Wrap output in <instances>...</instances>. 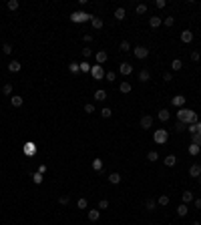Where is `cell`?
<instances>
[{
  "instance_id": "cell-30",
  "label": "cell",
  "mask_w": 201,
  "mask_h": 225,
  "mask_svg": "<svg viewBox=\"0 0 201 225\" xmlns=\"http://www.w3.org/2000/svg\"><path fill=\"white\" fill-rule=\"evenodd\" d=\"M68 70H71V73H79V70H80V66H79V62H75V61H71V62H68Z\"/></svg>"
},
{
  "instance_id": "cell-28",
  "label": "cell",
  "mask_w": 201,
  "mask_h": 225,
  "mask_svg": "<svg viewBox=\"0 0 201 225\" xmlns=\"http://www.w3.org/2000/svg\"><path fill=\"white\" fill-rule=\"evenodd\" d=\"M125 14H127L125 8H117V10H115V18L117 20H125Z\"/></svg>"
},
{
  "instance_id": "cell-46",
  "label": "cell",
  "mask_w": 201,
  "mask_h": 225,
  "mask_svg": "<svg viewBox=\"0 0 201 225\" xmlns=\"http://www.w3.org/2000/svg\"><path fill=\"white\" fill-rule=\"evenodd\" d=\"M173 24H175L173 16H165V26H173Z\"/></svg>"
},
{
  "instance_id": "cell-55",
  "label": "cell",
  "mask_w": 201,
  "mask_h": 225,
  "mask_svg": "<svg viewBox=\"0 0 201 225\" xmlns=\"http://www.w3.org/2000/svg\"><path fill=\"white\" fill-rule=\"evenodd\" d=\"M83 40H85V42H93V34H85Z\"/></svg>"
},
{
  "instance_id": "cell-21",
  "label": "cell",
  "mask_w": 201,
  "mask_h": 225,
  "mask_svg": "<svg viewBox=\"0 0 201 225\" xmlns=\"http://www.w3.org/2000/svg\"><path fill=\"white\" fill-rule=\"evenodd\" d=\"M109 183L119 185V183H121V175H119V173H111V175H109Z\"/></svg>"
},
{
  "instance_id": "cell-1",
  "label": "cell",
  "mask_w": 201,
  "mask_h": 225,
  "mask_svg": "<svg viewBox=\"0 0 201 225\" xmlns=\"http://www.w3.org/2000/svg\"><path fill=\"white\" fill-rule=\"evenodd\" d=\"M177 121H181V123H197V115H195V111H191V109H185V107H181L177 111Z\"/></svg>"
},
{
  "instance_id": "cell-23",
  "label": "cell",
  "mask_w": 201,
  "mask_h": 225,
  "mask_svg": "<svg viewBox=\"0 0 201 225\" xmlns=\"http://www.w3.org/2000/svg\"><path fill=\"white\" fill-rule=\"evenodd\" d=\"M175 163H177V157L175 155H167L165 157V165H167V167H175Z\"/></svg>"
},
{
  "instance_id": "cell-37",
  "label": "cell",
  "mask_w": 201,
  "mask_h": 225,
  "mask_svg": "<svg viewBox=\"0 0 201 225\" xmlns=\"http://www.w3.org/2000/svg\"><path fill=\"white\" fill-rule=\"evenodd\" d=\"M8 10H18V0H8Z\"/></svg>"
},
{
  "instance_id": "cell-42",
  "label": "cell",
  "mask_w": 201,
  "mask_h": 225,
  "mask_svg": "<svg viewBox=\"0 0 201 225\" xmlns=\"http://www.w3.org/2000/svg\"><path fill=\"white\" fill-rule=\"evenodd\" d=\"M76 205H79V209H87L89 203H87V199H79V201H76Z\"/></svg>"
},
{
  "instance_id": "cell-59",
  "label": "cell",
  "mask_w": 201,
  "mask_h": 225,
  "mask_svg": "<svg viewBox=\"0 0 201 225\" xmlns=\"http://www.w3.org/2000/svg\"><path fill=\"white\" fill-rule=\"evenodd\" d=\"M197 181H199V185H201V175H199V177H197Z\"/></svg>"
},
{
  "instance_id": "cell-51",
  "label": "cell",
  "mask_w": 201,
  "mask_h": 225,
  "mask_svg": "<svg viewBox=\"0 0 201 225\" xmlns=\"http://www.w3.org/2000/svg\"><path fill=\"white\" fill-rule=\"evenodd\" d=\"M163 80H165V83L173 80V73H163Z\"/></svg>"
},
{
  "instance_id": "cell-44",
  "label": "cell",
  "mask_w": 201,
  "mask_h": 225,
  "mask_svg": "<svg viewBox=\"0 0 201 225\" xmlns=\"http://www.w3.org/2000/svg\"><path fill=\"white\" fill-rule=\"evenodd\" d=\"M101 209H109V201H107V199H101L99 201V211Z\"/></svg>"
},
{
  "instance_id": "cell-13",
  "label": "cell",
  "mask_w": 201,
  "mask_h": 225,
  "mask_svg": "<svg viewBox=\"0 0 201 225\" xmlns=\"http://www.w3.org/2000/svg\"><path fill=\"white\" fill-rule=\"evenodd\" d=\"M20 66H22V65H20V61H10V62H8V70H10V73H18Z\"/></svg>"
},
{
  "instance_id": "cell-33",
  "label": "cell",
  "mask_w": 201,
  "mask_h": 225,
  "mask_svg": "<svg viewBox=\"0 0 201 225\" xmlns=\"http://www.w3.org/2000/svg\"><path fill=\"white\" fill-rule=\"evenodd\" d=\"M157 203H159V205H163V207H167L169 205V197H167V195H161V197L157 199Z\"/></svg>"
},
{
  "instance_id": "cell-11",
  "label": "cell",
  "mask_w": 201,
  "mask_h": 225,
  "mask_svg": "<svg viewBox=\"0 0 201 225\" xmlns=\"http://www.w3.org/2000/svg\"><path fill=\"white\" fill-rule=\"evenodd\" d=\"M191 40H193V32H191V30H183V32H181V42L189 44Z\"/></svg>"
},
{
  "instance_id": "cell-4",
  "label": "cell",
  "mask_w": 201,
  "mask_h": 225,
  "mask_svg": "<svg viewBox=\"0 0 201 225\" xmlns=\"http://www.w3.org/2000/svg\"><path fill=\"white\" fill-rule=\"evenodd\" d=\"M91 74H93V79H95V80H103L107 73L103 70L101 65H93V66H91Z\"/></svg>"
},
{
  "instance_id": "cell-31",
  "label": "cell",
  "mask_w": 201,
  "mask_h": 225,
  "mask_svg": "<svg viewBox=\"0 0 201 225\" xmlns=\"http://www.w3.org/2000/svg\"><path fill=\"white\" fill-rule=\"evenodd\" d=\"M34 151H36V147H34V143H26V147H24V153H26V155H32Z\"/></svg>"
},
{
  "instance_id": "cell-22",
  "label": "cell",
  "mask_w": 201,
  "mask_h": 225,
  "mask_svg": "<svg viewBox=\"0 0 201 225\" xmlns=\"http://www.w3.org/2000/svg\"><path fill=\"white\" fill-rule=\"evenodd\" d=\"M119 91H121L123 95L131 92V83H127V80H125V83H121V84H119Z\"/></svg>"
},
{
  "instance_id": "cell-2",
  "label": "cell",
  "mask_w": 201,
  "mask_h": 225,
  "mask_svg": "<svg viewBox=\"0 0 201 225\" xmlns=\"http://www.w3.org/2000/svg\"><path fill=\"white\" fill-rule=\"evenodd\" d=\"M153 139H155L157 145H165V143L169 141V133H167L165 129H157L155 135H153Z\"/></svg>"
},
{
  "instance_id": "cell-29",
  "label": "cell",
  "mask_w": 201,
  "mask_h": 225,
  "mask_svg": "<svg viewBox=\"0 0 201 225\" xmlns=\"http://www.w3.org/2000/svg\"><path fill=\"white\" fill-rule=\"evenodd\" d=\"M119 48H121L123 52H129V50H131V42H129V40H121V44H119Z\"/></svg>"
},
{
  "instance_id": "cell-18",
  "label": "cell",
  "mask_w": 201,
  "mask_h": 225,
  "mask_svg": "<svg viewBox=\"0 0 201 225\" xmlns=\"http://www.w3.org/2000/svg\"><path fill=\"white\" fill-rule=\"evenodd\" d=\"M93 97H95V101H99V103H101V101H105V99H107V91L99 88V91H95V95H93Z\"/></svg>"
},
{
  "instance_id": "cell-58",
  "label": "cell",
  "mask_w": 201,
  "mask_h": 225,
  "mask_svg": "<svg viewBox=\"0 0 201 225\" xmlns=\"http://www.w3.org/2000/svg\"><path fill=\"white\" fill-rule=\"evenodd\" d=\"M191 225H201V223H199V221H193V223H191Z\"/></svg>"
},
{
  "instance_id": "cell-17",
  "label": "cell",
  "mask_w": 201,
  "mask_h": 225,
  "mask_svg": "<svg viewBox=\"0 0 201 225\" xmlns=\"http://www.w3.org/2000/svg\"><path fill=\"white\" fill-rule=\"evenodd\" d=\"M181 199H183V203H185V205H187V203H191V201H193V193H191V191H183V195H181Z\"/></svg>"
},
{
  "instance_id": "cell-38",
  "label": "cell",
  "mask_w": 201,
  "mask_h": 225,
  "mask_svg": "<svg viewBox=\"0 0 201 225\" xmlns=\"http://www.w3.org/2000/svg\"><path fill=\"white\" fill-rule=\"evenodd\" d=\"M135 12H137V14H145V12H147V6H145V4H137Z\"/></svg>"
},
{
  "instance_id": "cell-54",
  "label": "cell",
  "mask_w": 201,
  "mask_h": 225,
  "mask_svg": "<svg viewBox=\"0 0 201 225\" xmlns=\"http://www.w3.org/2000/svg\"><path fill=\"white\" fill-rule=\"evenodd\" d=\"M105 79L109 80V83H113V80H115V73H113V70H111V73H107V74H105Z\"/></svg>"
},
{
  "instance_id": "cell-8",
  "label": "cell",
  "mask_w": 201,
  "mask_h": 225,
  "mask_svg": "<svg viewBox=\"0 0 201 225\" xmlns=\"http://www.w3.org/2000/svg\"><path fill=\"white\" fill-rule=\"evenodd\" d=\"M171 103H173V107L181 109L183 105H185V97H183V95H177V97H173V99H171Z\"/></svg>"
},
{
  "instance_id": "cell-24",
  "label": "cell",
  "mask_w": 201,
  "mask_h": 225,
  "mask_svg": "<svg viewBox=\"0 0 201 225\" xmlns=\"http://www.w3.org/2000/svg\"><path fill=\"white\" fill-rule=\"evenodd\" d=\"M10 103H12V107H16V109H18V107H22L24 99H22V97H12V99H10Z\"/></svg>"
},
{
  "instance_id": "cell-52",
  "label": "cell",
  "mask_w": 201,
  "mask_h": 225,
  "mask_svg": "<svg viewBox=\"0 0 201 225\" xmlns=\"http://www.w3.org/2000/svg\"><path fill=\"white\" fill-rule=\"evenodd\" d=\"M199 58H201V54L197 52V50H193V52H191V61H195V62H197Z\"/></svg>"
},
{
  "instance_id": "cell-19",
  "label": "cell",
  "mask_w": 201,
  "mask_h": 225,
  "mask_svg": "<svg viewBox=\"0 0 201 225\" xmlns=\"http://www.w3.org/2000/svg\"><path fill=\"white\" fill-rule=\"evenodd\" d=\"M157 117H159V121H163V123H167V121H169V117H171V115H169V111H167V109H161V111H159V115H157Z\"/></svg>"
},
{
  "instance_id": "cell-9",
  "label": "cell",
  "mask_w": 201,
  "mask_h": 225,
  "mask_svg": "<svg viewBox=\"0 0 201 225\" xmlns=\"http://www.w3.org/2000/svg\"><path fill=\"white\" fill-rule=\"evenodd\" d=\"M119 70H121V74H125V76H129L131 73H133V65H129V62H123L121 66H119Z\"/></svg>"
},
{
  "instance_id": "cell-39",
  "label": "cell",
  "mask_w": 201,
  "mask_h": 225,
  "mask_svg": "<svg viewBox=\"0 0 201 225\" xmlns=\"http://www.w3.org/2000/svg\"><path fill=\"white\" fill-rule=\"evenodd\" d=\"M2 92H4V95H12V84L6 83V84L2 87Z\"/></svg>"
},
{
  "instance_id": "cell-6",
  "label": "cell",
  "mask_w": 201,
  "mask_h": 225,
  "mask_svg": "<svg viewBox=\"0 0 201 225\" xmlns=\"http://www.w3.org/2000/svg\"><path fill=\"white\" fill-rule=\"evenodd\" d=\"M139 125H141V129H151L153 117H151V115H143V117H141V121H139Z\"/></svg>"
},
{
  "instance_id": "cell-50",
  "label": "cell",
  "mask_w": 201,
  "mask_h": 225,
  "mask_svg": "<svg viewBox=\"0 0 201 225\" xmlns=\"http://www.w3.org/2000/svg\"><path fill=\"white\" fill-rule=\"evenodd\" d=\"M155 6H157V8H165V6H167V0H157Z\"/></svg>"
},
{
  "instance_id": "cell-45",
  "label": "cell",
  "mask_w": 201,
  "mask_h": 225,
  "mask_svg": "<svg viewBox=\"0 0 201 225\" xmlns=\"http://www.w3.org/2000/svg\"><path fill=\"white\" fill-rule=\"evenodd\" d=\"M197 153H199V147L191 143V145H189V155H197Z\"/></svg>"
},
{
  "instance_id": "cell-32",
  "label": "cell",
  "mask_w": 201,
  "mask_h": 225,
  "mask_svg": "<svg viewBox=\"0 0 201 225\" xmlns=\"http://www.w3.org/2000/svg\"><path fill=\"white\" fill-rule=\"evenodd\" d=\"M181 66H183V62L179 61V58H175V61L171 62V69H173V70H181Z\"/></svg>"
},
{
  "instance_id": "cell-15",
  "label": "cell",
  "mask_w": 201,
  "mask_h": 225,
  "mask_svg": "<svg viewBox=\"0 0 201 225\" xmlns=\"http://www.w3.org/2000/svg\"><path fill=\"white\" fill-rule=\"evenodd\" d=\"M99 217H101V211L99 209H91V211H89V221H99Z\"/></svg>"
},
{
  "instance_id": "cell-48",
  "label": "cell",
  "mask_w": 201,
  "mask_h": 225,
  "mask_svg": "<svg viewBox=\"0 0 201 225\" xmlns=\"http://www.w3.org/2000/svg\"><path fill=\"white\" fill-rule=\"evenodd\" d=\"M187 131H189L191 135H195V133H197V123H191V125H189V129H187Z\"/></svg>"
},
{
  "instance_id": "cell-7",
  "label": "cell",
  "mask_w": 201,
  "mask_h": 225,
  "mask_svg": "<svg viewBox=\"0 0 201 225\" xmlns=\"http://www.w3.org/2000/svg\"><path fill=\"white\" fill-rule=\"evenodd\" d=\"M95 58H97V65H105V62H107V58H109V54H107L105 52V50H99V52H97L95 54Z\"/></svg>"
},
{
  "instance_id": "cell-14",
  "label": "cell",
  "mask_w": 201,
  "mask_h": 225,
  "mask_svg": "<svg viewBox=\"0 0 201 225\" xmlns=\"http://www.w3.org/2000/svg\"><path fill=\"white\" fill-rule=\"evenodd\" d=\"M139 80H141V83H147V80H151V73H149L147 69H143V70L139 73Z\"/></svg>"
},
{
  "instance_id": "cell-3",
  "label": "cell",
  "mask_w": 201,
  "mask_h": 225,
  "mask_svg": "<svg viewBox=\"0 0 201 225\" xmlns=\"http://www.w3.org/2000/svg\"><path fill=\"white\" fill-rule=\"evenodd\" d=\"M91 18H93V16L87 14V12H83V10H76V12H72V14H71L72 22H87V20H91Z\"/></svg>"
},
{
  "instance_id": "cell-36",
  "label": "cell",
  "mask_w": 201,
  "mask_h": 225,
  "mask_svg": "<svg viewBox=\"0 0 201 225\" xmlns=\"http://www.w3.org/2000/svg\"><path fill=\"white\" fill-rule=\"evenodd\" d=\"M191 143H193V145H197V147H201V135L195 133L193 137H191Z\"/></svg>"
},
{
  "instance_id": "cell-25",
  "label": "cell",
  "mask_w": 201,
  "mask_h": 225,
  "mask_svg": "<svg viewBox=\"0 0 201 225\" xmlns=\"http://www.w3.org/2000/svg\"><path fill=\"white\" fill-rule=\"evenodd\" d=\"M155 207H157V201H155V199H147V201H145V209L155 211Z\"/></svg>"
},
{
  "instance_id": "cell-16",
  "label": "cell",
  "mask_w": 201,
  "mask_h": 225,
  "mask_svg": "<svg viewBox=\"0 0 201 225\" xmlns=\"http://www.w3.org/2000/svg\"><path fill=\"white\" fill-rule=\"evenodd\" d=\"M187 213H189V207H187L185 203H181V205L177 207V215H179V217H185Z\"/></svg>"
},
{
  "instance_id": "cell-49",
  "label": "cell",
  "mask_w": 201,
  "mask_h": 225,
  "mask_svg": "<svg viewBox=\"0 0 201 225\" xmlns=\"http://www.w3.org/2000/svg\"><path fill=\"white\" fill-rule=\"evenodd\" d=\"M2 50H4V54H12V46L8 44V42H6V44L2 46Z\"/></svg>"
},
{
  "instance_id": "cell-34",
  "label": "cell",
  "mask_w": 201,
  "mask_h": 225,
  "mask_svg": "<svg viewBox=\"0 0 201 225\" xmlns=\"http://www.w3.org/2000/svg\"><path fill=\"white\" fill-rule=\"evenodd\" d=\"M111 115H113V111H111V109H109V107H105V109H101V117H103V119H109V117H111Z\"/></svg>"
},
{
  "instance_id": "cell-12",
  "label": "cell",
  "mask_w": 201,
  "mask_h": 225,
  "mask_svg": "<svg viewBox=\"0 0 201 225\" xmlns=\"http://www.w3.org/2000/svg\"><path fill=\"white\" fill-rule=\"evenodd\" d=\"M161 24H163V20H161L159 16H151V18H149V26L151 28H159Z\"/></svg>"
},
{
  "instance_id": "cell-20",
  "label": "cell",
  "mask_w": 201,
  "mask_h": 225,
  "mask_svg": "<svg viewBox=\"0 0 201 225\" xmlns=\"http://www.w3.org/2000/svg\"><path fill=\"white\" fill-rule=\"evenodd\" d=\"M91 24H93V28H103V18H101V16H93Z\"/></svg>"
},
{
  "instance_id": "cell-47",
  "label": "cell",
  "mask_w": 201,
  "mask_h": 225,
  "mask_svg": "<svg viewBox=\"0 0 201 225\" xmlns=\"http://www.w3.org/2000/svg\"><path fill=\"white\" fill-rule=\"evenodd\" d=\"M32 181H34V183H42V175H40V173H34V175H32Z\"/></svg>"
},
{
  "instance_id": "cell-43",
  "label": "cell",
  "mask_w": 201,
  "mask_h": 225,
  "mask_svg": "<svg viewBox=\"0 0 201 225\" xmlns=\"http://www.w3.org/2000/svg\"><path fill=\"white\" fill-rule=\"evenodd\" d=\"M85 113H89V115L95 113V105H93V103H87V105H85Z\"/></svg>"
},
{
  "instance_id": "cell-26",
  "label": "cell",
  "mask_w": 201,
  "mask_h": 225,
  "mask_svg": "<svg viewBox=\"0 0 201 225\" xmlns=\"http://www.w3.org/2000/svg\"><path fill=\"white\" fill-rule=\"evenodd\" d=\"M157 159H159V153H157V151H149L147 153V161H149V163H155Z\"/></svg>"
},
{
  "instance_id": "cell-57",
  "label": "cell",
  "mask_w": 201,
  "mask_h": 225,
  "mask_svg": "<svg viewBox=\"0 0 201 225\" xmlns=\"http://www.w3.org/2000/svg\"><path fill=\"white\" fill-rule=\"evenodd\" d=\"M197 133L201 135V123H197Z\"/></svg>"
},
{
  "instance_id": "cell-41",
  "label": "cell",
  "mask_w": 201,
  "mask_h": 225,
  "mask_svg": "<svg viewBox=\"0 0 201 225\" xmlns=\"http://www.w3.org/2000/svg\"><path fill=\"white\" fill-rule=\"evenodd\" d=\"M175 131H177V133H181V131H185V123L177 121V123H175Z\"/></svg>"
},
{
  "instance_id": "cell-53",
  "label": "cell",
  "mask_w": 201,
  "mask_h": 225,
  "mask_svg": "<svg viewBox=\"0 0 201 225\" xmlns=\"http://www.w3.org/2000/svg\"><path fill=\"white\" fill-rule=\"evenodd\" d=\"M83 56H85V58L93 56V50H91V48H83Z\"/></svg>"
},
{
  "instance_id": "cell-27",
  "label": "cell",
  "mask_w": 201,
  "mask_h": 225,
  "mask_svg": "<svg viewBox=\"0 0 201 225\" xmlns=\"http://www.w3.org/2000/svg\"><path fill=\"white\" fill-rule=\"evenodd\" d=\"M103 167L105 165H103L101 159H93V171H103Z\"/></svg>"
},
{
  "instance_id": "cell-10",
  "label": "cell",
  "mask_w": 201,
  "mask_h": 225,
  "mask_svg": "<svg viewBox=\"0 0 201 225\" xmlns=\"http://www.w3.org/2000/svg\"><path fill=\"white\" fill-rule=\"evenodd\" d=\"M199 175H201V165H197V163L191 165L189 167V177H195V179H197Z\"/></svg>"
},
{
  "instance_id": "cell-5",
  "label": "cell",
  "mask_w": 201,
  "mask_h": 225,
  "mask_svg": "<svg viewBox=\"0 0 201 225\" xmlns=\"http://www.w3.org/2000/svg\"><path fill=\"white\" fill-rule=\"evenodd\" d=\"M133 54H135V56L137 58H141V61H143V58H147L149 56V48H147V46H135V48H133Z\"/></svg>"
},
{
  "instance_id": "cell-40",
  "label": "cell",
  "mask_w": 201,
  "mask_h": 225,
  "mask_svg": "<svg viewBox=\"0 0 201 225\" xmlns=\"http://www.w3.org/2000/svg\"><path fill=\"white\" fill-rule=\"evenodd\" d=\"M68 201H71L68 195H61V197H58V203H61V205H68Z\"/></svg>"
},
{
  "instance_id": "cell-35",
  "label": "cell",
  "mask_w": 201,
  "mask_h": 225,
  "mask_svg": "<svg viewBox=\"0 0 201 225\" xmlns=\"http://www.w3.org/2000/svg\"><path fill=\"white\" fill-rule=\"evenodd\" d=\"M79 66H80V70H83V73H91V65H89L87 61H85V62H79Z\"/></svg>"
},
{
  "instance_id": "cell-56",
  "label": "cell",
  "mask_w": 201,
  "mask_h": 225,
  "mask_svg": "<svg viewBox=\"0 0 201 225\" xmlns=\"http://www.w3.org/2000/svg\"><path fill=\"white\" fill-rule=\"evenodd\" d=\"M193 203H195V207H197V209H201V199H199V197L193 199Z\"/></svg>"
}]
</instances>
